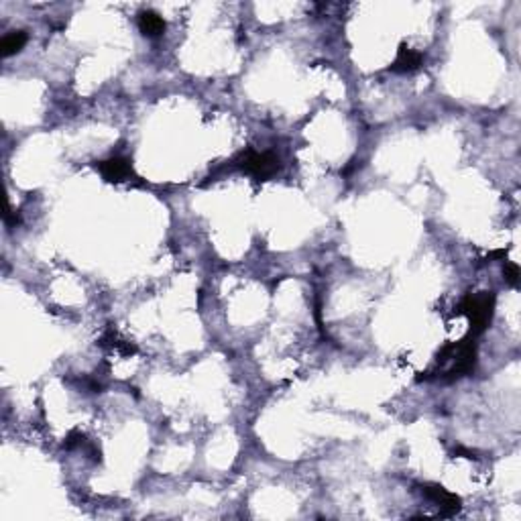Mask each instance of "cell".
<instances>
[{"instance_id": "6da1fadb", "label": "cell", "mask_w": 521, "mask_h": 521, "mask_svg": "<svg viewBox=\"0 0 521 521\" xmlns=\"http://www.w3.org/2000/svg\"><path fill=\"white\" fill-rule=\"evenodd\" d=\"M493 312H495V293L493 291H478V293H466L461 303L456 305L454 314H461L468 318L470 324V336H481L491 320H493Z\"/></svg>"}, {"instance_id": "7a4b0ae2", "label": "cell", "mask_w": 521, "mask_h": 521, "mask_svg": "<svg viewBox=\"0 0 521 521\" xmlns=\"http://www.w3.org/2000/svg\"><path fill=\"white\" fill-rule=\"evenodd\" d=\"M236 165L246 172L248 175L257 177V179H269L271 175H275L279 170H281V161L275 153H257L253 149L244 151L238 159H236Z\"/></svg>"}, {"instance_id": "3957f363", "label": "cell", "mask_w": 521, "mask_h": 521, "mask_svg": "<svg viewBox=\"0 0 521 521\" xmlns=\"http://www.w3.org/2000/svg\"><path fill=\"white\" fill-rule=\"evenodd\" d=\"M452 360H454V364L444 373V377H442L444 381H456V379L466 377L474 371V367H476V345H474V340H470V336L456 343Z\"/></svg>"}, {"instance_id": "277c9868", "label": "cell", "mask_w": 521, "mask_h": 521, "mask_svg": "<svg viewBox=\"0 0 521 521\" xmlns=\"http://www.w3.org/2000/svg\"><path fill=\"white\" fill-rule=\"evenodd\" d=\"M421 495L428 497L430 501H434L438 507H440V516L442 518H452L456 516L461 509H463V499L450 491H446L442 485H436V483H426L419 487Z\"/></svg>"}, {"instance_id": "5b68a950", "label": "cell", "mask_w": 521, "mask_h": 521, "mask_svg": "<svg viewBox=\"0 0 521 521\" xmlns=\"http://www.w3.org/2000/svg\"><path fill=\"white\" fill-rule=\"evenodd\" d=\"M98 172L102 174V177L106 181H126L128 177H132V165L128 159L124 157H113V159H106V161H100L98 165Z\"/></svg>"}, {"instance_id": "8992f818", "label": "cell", "mask_w": 521, "mask_h": 521, "mask_svg": "<svg viewBox=\"0 0 521 521\" xmlns=\"http://www.w3.org/2000/svg\"><path fill=\"white\" fill-rule=\"evenodd\" d=\"M421 63H424V56L404 43V45H400L397 58L391 63V69L400 71V73H411V71H417L421 67Z\"/></svg>"}, {"instance_id": "52a82bcc", "label": "cell", "mask_w": 521, "mask_h": 521, "mask_svg": "<svg viewBox=\"0 0 521 521\" xmlns=\"http://www.w3.org/2000/svg\"><path fill=\"white\" fill-rule=\"evenodd\" d=\"M139 29L145 37H161L167 29L163 16H159L155 10H143L139 16Z\"/></svg>"}, {"instance_id": "ba28073f", "label": "cell", "mask_w": 521, "mask_h": 521, "mask_svg": "<svg viewBox=\"0 0 521 521\" xmlns=\"http://www.w3.org/2000/svg\"><path fill=\"white\" fill-rule=\"evenodd\" d=\"M25 45H27V33L25 31H12V33L2 37L0 54H2V58H10V56L19 54Z\"/></svg>"}, {"instance_id": "9c48e42d", "label": "cell", "mask_w": 521, "mask_h": 521, "mask_svg": "<svg viewBox=\"0 0 521 521\" xmlns=\"http://www.w3.org/2000/svg\"><path fill=\"white\" fill-rule=\"evenodd\" d=\"M503 275H505V281H507L511 288H518L521 271H520V267H518L513 261H505V265H503Z\"/></svg>"}, {"instance_id": "30bf717a", "label": "cell", "mask_w": 521, "mask_h": 521, "mask_svg": "<svg viewBox=\"0 0 521 521\" xmlns=\"http://www.w3.org/2000/svg\"><path fill=\"white\" fill-rule=\"evenodd\" d=\"M82 446H88V440H86V436L84 434H80V432H69L67 434V438H65V442H63V448H67V450H73V448H82Z\"/></svg>"}, {"instance_id": "8fae6325", "label": "cell", "mask_w": 521, "mask_h": 521, "mask_svg": "<svg viewBox=\"0 0 521 521\" xmlns=\"http://www.w3.org/2000/svg\"><path fill=\"white\" fill-rule=\"evenodd\" d=\"M21 222V216L16 214V212H12L10 210V206L6 204V212H4V224L6 227H16Z\"/></svg>"}, {"instance_id": "7c38bea8", "label": "cell", "mask_w": 521, "mask_h": 521, "mask_svg": "<svg viewBox=\"0 0 521 521\" xmlns=\"http://www.w3.org/2000/svg\"><path fill=\"white\" fill-rule=\"evenodd\" d=\"M454 456H463V459H476V452L474 450H468L464 446H459L454 448Z\"/></svg>"}, {"instance_id": "4fadbf2b", "label": "cell", "mask_w": 521, "mask_h": 521, "mask_svg": "<svg viewBox=\"0 0 521 521\" xmlns=\"http://www.w3.org/2000/svg\"><path fill=\"white\" fill-rule=\"evenodd\" d=\"M493 259H503V261H507V251L505 248H501V251H493L485 261H493Z\"/></svg>"}]
</instances>
